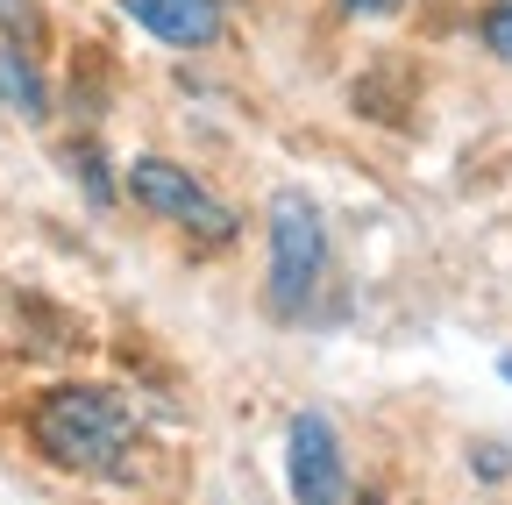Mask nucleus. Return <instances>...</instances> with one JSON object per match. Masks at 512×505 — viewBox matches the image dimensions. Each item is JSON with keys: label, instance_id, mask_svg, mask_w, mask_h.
I'll return each instance as SVG.
<instances>
[{"label": "nucleus", "instance_id": "nucleus-1", "mask_svg": "<svg viewBox=\"0 0 512 505\" xmlns=\"http://www.w3.org/2000/svg\"><path fill=\"white\" fill-rule=\"evenodd\" d=\"M128 441H136V420H128V406L100 385H57L43 406H36V449L64 470H114L128 456Z\"/></svg>", "mask_w": 512, "mask_h": 505}, {"label": "nucleus", "instance_id": "nucleus-4", "mask_svg": "<svg viewBox=\"0 0 512 505\" xmlns=\"http://www.w3.org/2000/svg\"><path fill=\"white\" fill-rule=\"evenodd\" d=\"M292 498H306V505H342L349 498V470H342V449H335V427L320 413L292 420Z\"/></svg>", "mask_w": 512, "mask_h": 505}, {"label": "nucleus", "instance_id": "nucleus-8", "mask_svg": "<svg viewBox=\"0 0 512 505\" xmlns=\"http://www.w3.org/2000/svg\"><path fill=\"white\" fill-rule=\"evenodd\" d=\"M484 43H491L498 57H512V0H498V8L484 15Z\"/></svg>", "mask_w": 512, "mask_h": 505}, {"label": "nucleus", "instance_id": "nucleus-10", "mask_svg": "<svg viewBox=\"0 0 512 505\" xmlns=\"http://www.w3.org/2000/svg\"><path fill=\"white\" fill-rule=\"evenodd\" d=\"M505 377H512V356H505Z\"/></svg>", "mask_w": 512, "mask_h": 505}, {"label": "nucleus", "instance_id": "nucleus-9", "mask_svg": "<svg viewBox=\"0 0 512 505\" xmlns=\"http://www.w3.org/2000/svg\"><path fill=\"white\" fill-rule=\"evenodd\" d=\"M399 8H406V0H342V15H370V22L377 15H399Z\"/></svg>", "mask_w": 512, "mask_h": 505}, {"label": "nucleus", "instance_id": "nucleus-5", "mask_svg": "<svg viewBox=\"0 0 512 505\" xmlns=\"http://www.w3.org/2000/svg\"><path fill=\"white\" fill-rule=\"evenodd\" d=\"M128 8V22H143L150 36H164V43H214L221 36V8L214 0H121Z\"/></svg>", "mask_w": 512, "mask_h": 505}, {"label": "nucleus", "instance_id": "nucleus-2", "mask_svg": "<svg viewBox=\"0 0 512 505\" xmlns=\"http://www.w3.org/2000/svg\"><path fill=\"white\" fill-rule=\"evenodd\" d=\"M320 271H328V235H320V207L306 193L271 200V306L306 313Z\"/></svg>", "mask_w": 512, "mask_h": 505}, {"label": "nucleus", "instance_id": "nucleus-3", "mask_svg": "<svg viewBox=\"0 0 512 505\" xmlns=\"http://www.w3.org/2000/svg\"><path fill=\"white\" fill-rule=\"evenodd\" d=\"M128 193H136V207H150V214H164V221H178L192 235H207V242H228L235 235V214L192 171H178L164 157H136V164H128Z\"/></svg>", "mask_w": 512, "mask_h": 505}, {"label": "nucleus", "instance_id": "nucleus-7", "mask_svg": "<svg viewBox=\"0 0 512 505\" xmlns=\"http://www.w3.org/2000/svg\"><path fill=\"white\" fill-rule=\"evenodd\" d=\"M0 36H8L15 50H36V43H43V15H36V0H0Z\"/></svg>", "mask_w": 512, "mask_h": 505}, {"label": "nucleus", "instance_id": "nucleus-6", "mask_svg": "<svg viewBox=\"0 0 512 505\" xmlns=\"http://www.w3.org/2000/svg\"><path fill=\"white\" fill-rule=\"evenodd\" d=\"M0 100H8L22 121H43V86H36V72L22 65V50H0Z\"/></svg>", "mask_w": 512, "mask_h": 505}]
</instances>
